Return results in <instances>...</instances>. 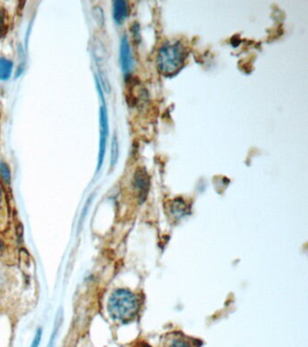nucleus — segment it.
<instances>
[{
  "label": "nucleus",
  "instance_id": "obj_16",
  "mask_svg": "<svg viewBox=\"0 0 308 347\" xmlns=\"http://www.w3.org/2000/svg\"><path fill=\"white\" fill-rule=\"evenodd\" d=\"M2 209V192H1V186H0V212Z\"/></svg>",
  "mask_w": 308,
  "mask_h": 347
},
{
  "label": "nucleus",
  "instance_id": "obj_8",
  "mask_svg": "<svg viewBox=\"0 0 308 347\" xmlns=\"http://www.w3.org/2000/svg\"><path fill=\"white\" fill-rule=\"evenodd\" d=\"M10 21V16L7 9L0 5V41L5 37L9 32Z\"/></svg>",
  "mask_w": 308,
  "mask_h": 347
},
{
  "label": "nucleus",
  "instance_id": "obj_7",
  "mask_svg": "<svg viewBox=\"0 0 308 347\" xmlns=\"http://www.w3.org/2000/svg\"><path fill=\"white\" fill-rule=\"evenodd\" d=\"M128 16V5L124 0H117L113 2V17L115 21L120 24Z\"/></svg>",
  "mask_w": 308,
  "mask_h": 347
},
{
  "label": "nucleus",
  "instance_id": "obj_12",
  "mask_svg": "<svg viewBox=\"0 0 308 347\" xmlns=\"http://www.w3.org/2000/svg\"><path fill=\"white\" fill-rule=\"evenodd\" d=\"M0 176L2 179L5 181L6 183L10 182V167L5 163H0Z\"/></svg>",
  "mask_w": 308,
  "mask_h": 347
},
{
  "label": "nucleus",
  "instance_id": "obj_9",
  "mask_svg": "<svg viewBox=\"0 0 308 347\" xmlns=\"http://www.w3.org/2000/svg\"><path fill=\"white\" fill-rule=\"evenodd\" d=\"M13 63L10 59L5 57H0V80L6 81L10 78L12 73Z\"/></svg>",
  "mask_w": 308,
  "mask_h": 347
},
{
  "label": "nucleus",
  "instance_id": "obj_14",
  "mask_svg": "<svg viewBox=\"0 0 308 347\" xmlns=\"http://www.w3.org/2000/svg\"><path fill=\"white\" fill-rule=\"evenodd\" d=\"M4 283H5V280H4V276H3V274H2V273H1V271H0V290H1V289H2V287H3Z\"/></svg>",
  "mask_w": 308,
  "mask_h": 347
},
{
  "label": "nucleus",
  "instance_id": "obj_13",
  "mask_svg": "<svg viewBox=\"0 0 308 347\" xmlns=\"http://www.w3.org/2000/svg\"><path fill=\"white\" fill-rule=\"evenodd\" d=\"M42 334H43V330L42 328H38L36 332L32 344L30 347H39L40 343H41Z\"/></svg>",
  "mask_w": 308,
  "mask_h": 347
},
{
  "label": "nucleus",
  "instance_id": "obj_1",
  "mask_svg": "<svg viewBox=\"0 0 308 347\" xmlns=\"http://www.w3.org/2000/svg\"><path fill=\"white\" fill-rule=\"evenodd\" d=\"M139 301L136 295L127 289H117L111 294L108 303V311L114 320L128 323L139 311Z\"/></svg>",
  "mask_w": 308,
  "mask_h": 347
},
{
  "label": "nucleus",
  "instance_id": "obj_15",
  "mask_svg": "<svg viewBox=\"0 0 308 347\" xmlns=\"http://www.w3.org/2000/svg\"><path fill=\"white\" fill-rule=\"evenodd\" d=\"M134 347H151L148 344H146L145 343H139L136 344Z\"/></svg>",
  "mask_w": 308,
  "mask_h": 347
},
{
  "label": "nucleus",
  "instance_id": "obj_2",
  "mask_svg": "<svg viewBox=\"0 0 308 347\" xmlns=\"http://www.w3.org/2000/svg\"><path fill=\"white\" fill-rule=\"evenodd\" d=\"M186 50L180 42L167 43L159 49L157 65L165 75H173L181 70L185 64Z\"/></svg>",
  "mask_w": 308,
  "mask_h": 347
},
{
  "label": "nucleus",
  "instance_id": "obj_10",
  "mask_svg": "<svg viewBox=\"0 0 308 347\" xmlns=\"http://www.w3.org/2000/svg\"><path fill=\"white\" fill-rule=\"evenodd\" d=\"M62 320H63V313H62V311H60L58 312V314H57V317H56V320H55V328H54V331H53V333H52V335H51V338L50 340H49V343L47 344V347L55 346V339H56L57 332H58V330H59Z\"/></svg>",
  "mask_w": 308,
  "mask_h": 347
},
{
  "label": "nucleus",
  "instance_id": "obj_11",
  "mask_svg": "<svg viewBox=\"0 0 308 347\" xmlns=\"http://www.w3.org/2000/svg\"><path fill=\"white\" fill-rule=\"evenodd\" d=\"M118 157V139L116 136H114L112 140V147H111V166H114Z\"/></svg>",
  "mask_w": 308,
  "mask_h": 347
},
{
  "label": "nucleus",
  "instance_id": "obj_3",
  "mask_svg": "<svg viewBox=\"0 0 308 347\" xmlns=\"http://www.w3.org/2000/svg\"><path fill=\"white\" fill-rule=\"evenodd\" d=\"M134 186L138 193V197L143 201L149 189V177L145 169L139 168L134 175Z\"/></svg>",
  "mask_w": 308,
  "mask_h": 347
},
{
  "label": "nucleus",
  "instance_id": "obj_6",
  "mask_svg": "<svg viewBox=\"0 0 308 347\" xmlns=\"http://www.w3.org/2000/svg\"><path fill=\"white\" fill-rule=\"evenodd\" d=\"M165 347H200L194 339L186 337L184 334H173L166 341Z\"/></svg>",
  "mask_w": 308,
  "mask_h": 347
},
{
  "label": "nucleus",
  "instance_id": "obj_5",
  "mask_svg": "<svg viewBox=\"0 0 308 347\" xmlns=\"http://www.w3.org/2000/svg\"><path fill=\"white\" fill-rule=\"evenodd\" d=\"M119 57H120V63L122 71L126 75L129 73L132 68V55L130 51V45L128 43L127 37L124 36L120 43V49H119Z\"/></svg>",
  "mask_w": 308,
  "mask_h": 347
},
{
  "label": "nucleus",
  "instance_id": "obj_4",
  "mask_svg": "<svg viewBox=\"0 0 308 347\" xmlns=\"http://www.w3.org/2000/svg\"><path fill=\"white\" fill-rule=\"evenodd\" d=\"M108 118L107 111L104 107L100 108V154H99V165L98 168L100 169L103 158H104L105 149H106V142L108 137Z\"/></svg>",
  "mask_w": 308,
  "mask_h": 347
}]
</instances>
